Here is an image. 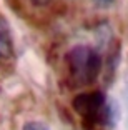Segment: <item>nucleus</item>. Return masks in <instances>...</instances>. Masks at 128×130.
Listing matches in <instances>:
<instances>
[{
	"label": "nucleus",
	"instance_id": "nucleus-1",
	"mask_svg": "<svg viewBox=\"0 0 128 130\" xmlns=\"http://www.w3.org/2000/svg\"><path fill=\"white\" fill-rule=\"evenodd\" d=\"M75 112L90 123L113 127L118 122L120 112L113 99H106L102 92H83L73 99Z\"/></svg>",
	"mask_w": 128,
	"mask_h": 130
},
{
	"label": "nucleus",
	"instance_id": "nucleus-2",
	"mask_svg": "<svg viewBox=\"0 0 128 130\" xmlns=\"http://www.w3.org/2000/svg\"><path fill=\"white\" fill-rule=\"evenodd\" d=\"M68 72L77 85H92L102 70V55L90 45H77L67 54Z\"/></svg>",
	"mask_w": 128,
	"mask_h": 130
},
{
	"label": "nucleus",
	"instance_id": "nucleus-3",
	"mask_svg": "<svg viewBox=\"0 0 128 130\" xmlns=\"http://www.w3.org/2000/svg\"><path fill=\"white\" fill-rule=\"evenodd\" d=\"M0 57L10 58L13 57V37L8 20L0 15Z\"/></svg>",
	"mask_w": 128,
	"mask_h": 130
},
{
	"label": "nucleus",
	"instance_id": "nucleus-4",
	"mask_svg": "<svg viewBox=\"0 0 128 130\" xmlns=\"http://www.w3.org/2000/svg\"><path fill=\"white\" fill-rule=\"evenodd\" d=\"M23 130H50L48 127L43 122H37V120H32V122H27L23 125Z\"/></svg>",
	"mask_w": 128,
	"mask_h": 130
},
{
	"label": "nucleus",
	"instance_id": "nucleus-5",
	"mask_svg": "<svg viewBox=\"0 0 128 130\" xmlns=\"http://www.w3.org/2000/svg\"><path fill=\"white\" fill-rule=\"evenodd\" d=\"M92 2L98 8H112L115 5V0H92Z\"/></svg>",
	"mask_w": 128,
	"mask_h": 130
},
{
	"label": "nucleus",
	"instance_id": "nucleus-6",
	"mask_svg": "<svg viewBox=\"0 0 128 130\" xmlns=\"http://www.w3.org/2000/svg\"><path fill=\"white\" fill-rule=\"evenodd\" d=\"M30 2L35 5V7H45V5H48L52 0H30Z\"/></svg>",
	"mask_w": 128,
	"mask_h": 130
}]
</instances>
